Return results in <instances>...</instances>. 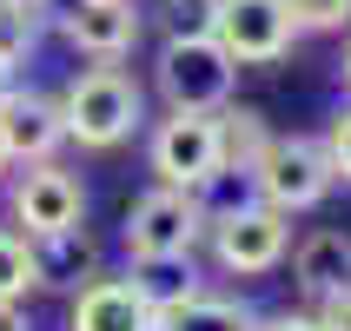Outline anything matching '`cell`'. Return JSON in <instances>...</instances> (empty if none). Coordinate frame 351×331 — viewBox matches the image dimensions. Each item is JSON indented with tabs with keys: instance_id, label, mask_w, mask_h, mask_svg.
<instances>
[{
	"instance_id": "cell-1",
	"label": "cell",
	"mask_w": 351,
	"mask_h": 331,
	"mask_svg": "<svg viewBox=\"0 0 351 331\" xmlns=\"http://www.w3.org/2000/svg\"><path fill=\"white\" fill-rule=\"evenodd\" d=\"M60 119H66V139L86 146V153H113L146 126V86H139L119 60H93L66 79L60 93Z\"/></svg>"
},
{
	"instance_id": "cell-2",
	"label": "cell",
	"mask_w": 351,
	"mask_h": 331,
	"mask_svg": "<svg viewBox=\"0 0 351 331\" xmlns=\"http://www.w3.org/2000/svg\"><path fill=\"white\" fill-rule=\"evenodd\" d=\"M153 86L166 93L173 113H219V106H232L239 66H232V53H226L213 34H199V40H159Z\"/></svg>"
},
{
	"instance_id": "cell-3",
	"label": "cell",
	"mask_w": 351,
	"mask_h": 331,
	"mask_svg": "<svg viewBox=\"0 0 351 331\" xmlns=\"http://www.w3.org/2000/svg\"><path fill=\"white\" fill-rule=\"evenodd\" d=\"M338 186L332 173V153H325V139L318 133H272L265 159L252 166V193L272 206V212H312L325 206V193Z\"/></svg>"
},
{
	"instance_id": "cell-4",
	"label": "cell",
	"mask_w": 351,
	"mask_h": 331,
	"mask_svg": "<svg viewBox=\"0 0 351 331\" xmlns=\"http://www.w3.org/2000/svg\"><path fill=\"white\" fill-rule=\"evenodd\" d=\"M206 238H213V265L232 278H258L285 265L292 252V219L272 212L265 199H239L226 212H206Z\"/></svg>"
},
{
	"instance_id": "cell-5",
	"label": "cell",
	"mask_w": 351,
	"mask_h": 331,
	"mask_svg": "<svg viewBox=\"0 0 351 331\" xmlns=\"http://www.w3.org/2000/svg\"><path fill=\"white\" fill-rule=\"evenodd\" d=\"M199 238H206V199L179 186H146L119 225L126 258H193Z\"/></svg>"
},
{
	"instance_id": "cell-6",
	"label": "cell",
	"mask_w": 351,
	"mask_h": 331,
	"mask_svg": "<svg viewBox=\"0 0 351 331\" xmlns=\"http://www.w3.org/2000/svg\"><path fill=\"white\" fill-rule=\"evenodd\" d=\"M146 166H153V186H179V193H206L213 179H226L219 113H166L146 139Z\"/></svg>"
},
{
	"instance_id": "cell-7",
	"label": "cell",
	"mask_w": 351,
	"mask_h": 331,
	"mask_svg": "<svg viewBox=\"0 0 351 331\" xmlns=\"http://www.w3.org/2000/svg\"><path fill=\"white\" fill-rule=\"evenodd\" d=\"M7 225L20 238H47V232H73L86 225V186H80L60 159H40V166H20L7 179Z\"/></svg>"
},
{
	"instance_id": "cell-8",
	"label": "cell",
	"mask_w": 351,
	"mask_h": 331,
	"mask_svg": "<svg viewBox=\"0 0 351 331\" xmlns=\"http://www.w3.org/2000/svg\"><path fill=\"white\" fill-rule=\"evenodd\" d=\"M213 40L232 53V66H278L292 53V14L285 0H219L213 7Z\"/></svg>"
},
{
	"instance_id": "cell-9",
	"label": "cell",
	"mask_w": 351,
	"mask_h": 331,
	"mask_svg": "<svg viewBox=\"0 0 351 331\" xmlns=\"http://www.w3.org/2000/svg\"><path fill=\"white\" fill-rule=\"evenodd\" d=\"M66 146V119H60V93H40V86H0V153L14 166H40V159H60Z\"/></svg>"
},
{
	"instance_id": "cell-10",
	"label": "cell",
	"mask_w": 351,
	"mask_h": 331,
	"mask_svg": "<svg viewBox=\"0 0 351 331\" xmlns=\"http://www.w3.org/2000/svg\"><path fill=\"white\" fill-rule=\"evenodd\" d=\"M60 34L86 60H126L146 40V7L139 0H66Z\"/></svg>"
},
{
	"instance_id": "cell-11",
	"label": "cell",
	"mask_w": 351,
	"mask_h": 331,
	"mask_svg": "<svg viewBox=\"0 0 351 331\" xmlns=\"http://www.w3.org/2000/svg\"><path fill=\"white\" fill-rule=\"evenodd\" d=\"M66 331H153V298L133 272H93L66 305Z\"/></svg>"
},
{
	"instance_id": "cell-12",
	"label": "cell",
	"mask_w": 351,
	"mask_h": 331,
	"mask_svg": "<svg viewBox=\"0 0 351 331\" xmlns=\"http://www.w3.org/2000/svg\"><path fill=\"white\" fill-rule=\"evenodd\" d=\"M292 285L305 298H332L351 285V232H338V225H318V232H305L292 245Z\"/></svg>"
},
{
	"instance_id": "cell-13",
	"label": "cell",
	"mask_w": 351,
	"mask_h": 331,
	"mask_svg": "<svg viewBox=\"0 0 351 331\" xmlns=\"http://www.w3.org/2000/svg\"><path fill=\"white\" fill-rule=\"evenodd\" d=\"M27 252H34V285L40 292H80V285L99 272V252H93V232H86V225L27 238Z\"/></svg>"
},
{
	"instance_id": "cell-14",
	"label": "cell",
	"mask_w": 351,
	"mask_h": 331,
	"mask_svg": "<svg viewBox=\"0 0 351 331\" xmlns=\"http://www.w3.org/2000/svg\"><path fill=\"white\" fill-rule=\"evenodd\" d=\"M153 331H258V312L232 292H186L179 305L153 312Z\"/></svg>"
},
{
	"instance_id": "cell-15",
	"label": "cell",
	"mask_w": 351,
	"mask_h": 331,
	"mask_svg": "<svg viewBox=\"0 0 351 331\" xmlns=\"http://www.w3.org/2000/svg\"><path fill=\"white\" fill-rule=\"evenodd\" d=\"M265 146H272V126H265L258 106H219V153H226V173L252 179V166L265 159Z\"/></svg>"
},
{
	"instance_id": "cell-16",
	"label": "cell",
	"mask_w": 351,
	"mask_h": 331,
	"mask_svg": "<svg viewBox=\"0 0 351 331\" xmlns=\"http://www.w3.org/2000/svg\"><path fill=\"white\" fill-rule=\"evenodd\" d=\"M133 285L153 298V312H166L186 292H199V272H193V258H133Z\"/></svg>"
},
{
	"instance_id": "cell-17",
	"label": "cell",
	"mask_w": 351,
	"mask_h": 331,
	"mask_svg": "<svg viewBox=\"0 0 351 331\" xmlns=\"http://www.w3.org/2000/svg\"><path fill=\"white\" fill-rule=\"evenodd\" d=\"M40 47V14H20V7H0V73L14 79Z\"/></svg>"
},
{
	"instance_id": "cell-18",
	"label": "cell",
	"mask_w": 351,
	"mask_h": 331,
	"mask_svg": "<svg viewBox=\"0 0 351 331\" xmlns=\"http://www.w3.org/2000/svg\"><path fill=\"white\" fill-rule=\"evenodd\" d=\"M34 292V252L14 225H0V305H20Z\"/></svg>"
},
{
	"instance_id": "cell-19",
	"label": "cell",
	"mask_w": 351,
	"mask_h": 331,
	"mask_svg": "<svg viewBox=\"0 0 351 331\" xmlns=\"http://www.w3.org/2000/svg\"><path fill=\"white\" fill-rule=\"evenodd\" d=\"M213 7L219 0H153L146 20H159L166 40H199V34H213Z\"/></svg>"
},
{
	"instance_id": "cell-20",
	"label": "cell",
	"mask_w": 351,
	"mask_h": 331,
	"mask_svg": "<svg viewBox=\"0 0 351 331\" xmlns=\"http://www.w3.org/2000/svg\"><path fill=\"white\" fill-rule=\"evenodd\" d=\"M298 34H345L351 27V0H285Z\"/></svg>"
},
{
	"instance_id": "cell-21",
	"label": "cell",
	"mask_w": 351,
	"mask_h": 331,
	"mask_svg": "<svg viewBox=\"0 0 351 331\" xmlns=\"http://www.w3.org/2000/svg\"><path fill=\"white\" fill-rule=\"evenodd\" d=\"M318 139H325V153H332V173H338V179H351V106H338L332 126H325Z\"/></svg>"
},
{
	"instance_id": "cell-22",
	"label": "cell",
	"mask_w": 351,
	"mask_h": 331,
	"mask_svg": "<svg viewBox=\"0 0 351 331\" xmlns=\"http://www.w3.org/2000/svg\"><path fill=\"white\" fill-rule=\"evenodd\" d=\"M312 312H318V325H325V331H351V285H345V292H332V298H318Z\"/></svg>"
},
{
	"instance_id": "cell-23",
	"label": "cell",
	"mask_w": 351,
	"mask_h": 331,
	"mask_svg": "<svg viewBox=\"0 0 351 331\" xmlns=\"http://www.w3.org/2000/svg\"><path fill=\"white\" fill-rule=\"evenodd\" d=\"M258 331H325L318 312H278V318H258Z\"/></svg>"
},
{
	"instance_id": "cell-24",
	"label": "cell",
	"mask_w": 351,
	"mask_h": 331,
	"mask_svg": "<svg viewBox=\"0 0 351 331\" xmlns=\"http://www.w3.org/2000/svg\"><path fill=\"white\" fill-rule=\"evenodd\" d=\"M0 331H34V318L20 312V305H0Z\"/></svg>"
},
{
	"instance_id": "cell-25",
	"label": "cell",
	"mask_w": 351,
	"mask_h": 331,
	"mask_svg": "<svg viewBox=\"0 0 351 331\" xmlns=\"http://www.w3.org/2000/svg\"><path fill=\"white\" fill-rule=\"evenodd\" d=\"M0 7H20V14H47L53 0H0Z\"/></svg>"
},
{
	"instance_id": "cell-26",
	"label": "cell",
	"mask_w": 351,
	"mask_h": 331,
	"mask_svg": "<svg viewBox=\"0 0 351 331\" xmlns=\"http://www.w3.org/2000/svg\"><path fill=\"white\" fill-rule=\"evenodd\" d=\"M338 79L351 86V40H345V60H338Z\"/></svg>"
},
{
	"instance_id": "cell-27",
	"label": "cell",
	"mask_w": 351,
	"mask_h": 331,
	"mask_svg": "<svg viewBox=\"0 0 351 331\" xmlns=\"http://www.w3.org/2000/svg\"><path fill=\"white\" fill-rule=\"evenodd\" d=\"M7 179H14V159H7V153H0V186H7Z\"/></svg>"
},
{
	"instance_id": "cell-28",
	"label": "cell",
	"mask_w": 351,
	"mask_h": 331,
	"mask_svg": "<svg viewBox=\"0 0 351 331\" xmlns=\"http://www.w3.org/2000/svg\"><path fill=\"white\" fill-rule=\"evenodd\" d=\"M0 86H7V73H0Z\"/></svg>"
}]
</instances>
